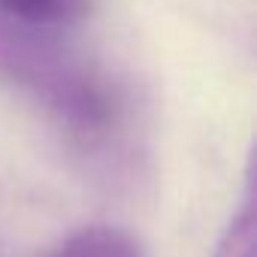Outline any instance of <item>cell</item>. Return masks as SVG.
Instances as JSON below:
<instances>
[{
	"label": "cell",
	"instance_id": "2",
	"mask_svg": "<svg viewBox=\"0 0 257 257\" xmlns=\"http://www.w3.org/2000/svg\"><path fill=\"white\" fill-rule=\"evenodd\" d=\"M49 257H143L140 242L109 224L82 227L70 239H64Z\"/></svg>",
	"mask_w": 257,
	"mask_h": 257
},
{
	"label": "cell",
	"instance_id": "3",
	"mask_svg": "<svg viewBox=\"0 0 257 257\" xmlns=\"http://www.w3.org/2000/svg\"><path fill=\"white\" fill-rule=\"evenodd\" d=\"M85 10V0H0V13L34 25V28H58L73 22Z\"/></svg>",
	"mask_w": 257,
	"mask_h": 257
},
{
	"label": "cell",
	"instance_id": "4",
	"mask_svg": "<svg viewBox=\"0 0 257 257\" xmlns=\"http://www.w3.org/2000/svg\"><path fill=\"white\" fill-rule=\"evenodd\" d=\"M215 257H254V209L251 197H245V206L233 215L227 233L221 236Z\"/></svg>",
	"mask_w": 257,
	"mask_h": 257
},
{
	"label": "cell",
	"instance_id": "1",
	"mask_svg": "<svg viewBox=\"0 0 257 257\" xmlns=\"http://www.w3.org/2000/svg\"><path fill=\"white\" fill-rule=\"evenodd\" d=\"M46 31L0 13V73L43 103L73 137H103L115 121L106 82Z\"/></svg>",
	"mask_w": 257,
	"mask_h": 257
}]
</instances>
